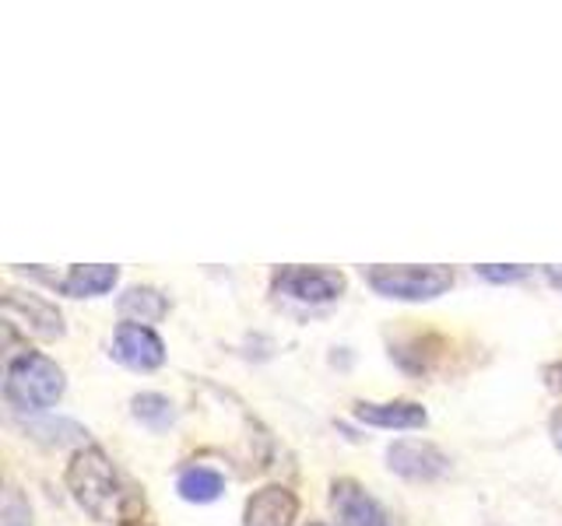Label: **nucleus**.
Returning <instances> with one entry per match:
<instances>
[{"label":"nucleus","instance_id":"f257e3e1","mask_svg":"<svg viewBox=\"0 0 562 526\" xmlns=\"http://www.w3.org/2000/svg\"><path fill=\"white\" fill-rule=\"evenodd\" d=\"M64 484L70 491V499H75V505L95 523L134 519L137 495H131V488L123 484L120 470L105 449L81 446L70 453V460L64 467Z\"/></svg>","mask_w":562,"mask_h":526},{"label":"nucleus","instance_id":"f03ea898","mask_svg":"<svg viewBox=\"0 0 562 526\" xmlns=\"http://www.w3.org/2000/svg\"><path fill=\"white\" fill-rule=\"evenodd\" d=\"M67 390L64 368L43 351H18L4 368V400L18 414H46Z\"/></svg>","mask_w":562,"mask_h":526},{"label":"nucleus","instance_id":"7ed1b4c3","mask_svg":"<svg viewBox=\"0 0 562 526\" xmlns=\"http://www.w3.org/2000/svg\"><path fill=\"white\" fill-rule=\"evenodd\" d=\"M366 285L394 302H432L453 288V271L443 263H376L362 267Z\"/></svg>","mask_w":562,"mask_h":526},{"label":"nucleus","instance_id":"20e7f679","mask_svg":"<svg viewBox=\"0 0 562 526\" xmlns=\"http://www.w3.org/2000/svg\"><path fill=\"white\" fill-rule=\"evenodd\" d=\"M271 291L299 306H327L345 295V274L334 267H303L289 263L271 274Z\"/></svg>","mask_w":562,"mask_h":526},{"label":"nucleus","instance_id":"39448f33","mask_svg":"<svg viewBox=\"0 0 562 526\" xmlns=\"http://www.w3.org/2000/svg\"><path fill=\"white\" fill-rule=\"evenodd\" d=\"M0 312H4V327L22 330L25 338H40V341H60L67 333L64 312L49 302V298L35 295V291H4V302H0Z\"/></svg>","mask_w":562,"mask_h":526},{"label":"nucleus","instance_id":"423d86ee","mask_svg":"<svg viewBox=\"0 0 562 526\" xmlns=\"http://www.w3.org/2000/svg\"><path fill=\"white\" fill-rule=\"evenodd\" d=\"M386 467L404 481L429 484L450 473V456L426 438H397V443L386 446Z\"/></svg>","mask_w":562,"mask_h":526},{"label":"nucleus","instance_id":"0eeeda50","mask_svg":"<svg viewBox=\"0 0 562 526\" xmlns=\"http://www.w3.org/2000/svg\"><path fill=\"white\" fill-rule=\"evenodd\" d=\"M110 355L131 368V373H155V368L166 365V341L158 338L155 327H140V323H120L113 330V347Z\"/></svg>","mask_w":562,"mask_h":526},{"label":"nucleus","instance_id":"6e6552de","mask_svg":"<svg viewBox=\"0 0 562 526\" xmlns=\"http://www.w3.org/2000/svg\"><path fill=\"white\" fill-rule=\"evenodd\" d=\"M330 508L341 526H391L383 505L351 478L330 481Z\"/></svg>","mask_w":562,"mask_h":526},{"label":"nucleus","instance_id":"1a4fd4ad","mask_svg":"<svg viewBox=\"0 0 562 526\" xmlns=\"http://www.w3.org/2000/svg\"><path fill=\"white\" fill-rule=\"evenodd\" d=\"M299 499L285 484H263L243 505V526H295Z\"/></svg>","mask_w":562,"mask_h":526},{"label":"nucleus","instance_id":"9d476101","mask_svg":"<svg viewBox=\"0 0 562 526\" xmlns=\"http://www.w3.org/2000/svg\"><path fill=\"white\" fill-rule=\"evenodd\" d=\"M351 414L369 428H391V432H415L429 425V411L415 400H359Z\"/></svg>","mask_w":562,"mask_h":526},{"label":"nucleus","instance_id":"9b49d317","mask_svg":"<svg viewBox=\"0 0 562 526\" xmlns=\"http://www.w3.org/2000/svg\"><path fill=\"white\" fill-rule=\"evenodd\" d=\"M116 281H120V267H113V263H70L67 274L57 277L53 288L70 298H99L105 291H113Z\"/></svg>","mask_w":562,"mask_h":526},{"label":"nucleus","instance_id":"f8f14e48","mask_svg":"<svg viewBox=\"0 0 562 526\" xmlns=\"http://www.w3.org/2000/svg\"><path fill=\"white\" fill-rule=\"evenodd\" d=\"M123 323H140V327H151V323H162L169 316V298L151 288V285H134L120 295L116 302Z\"/></svg>","mask_w":562,"mask_h":526},{"label":"nucleus","instance_id":"ddd939ff","mask_svg":"<svg viewBox=\"0 0 562 526\" xmlns=\"http://www.w3.org/2000/svg\"><path fill=\"white\" fill-rule=\"evenodd\" d=\"M176 491H180L183 502H193V505H207L222 499L225 491V478L218 470H211L204 464H190L180 470V478H176Z\"/></svg>","mask_w":562,"mask_h":526},{"label":"nucleus","instance_id":"4468645a","mask_svg":"<svg viewBox=\"0 0 562 526\" xmlns=\"http://www.w3.org/2000/svg\"><path fill=\"white\" fill-rule=\"evenodd\" d=\"M131 414L148 432H166L176 425V403L162 393H137L131 400Z\"/></svg>","mask_w":562,"mask_h":526},{"label":"nucleus","instance_id":"2eb2a0df","mask_svg":"<svg viewBox=\"0 0 562 526\" xmlns=\"http://www.w3.org/2000/svg\"><path fill=\"white\" fill-rule=\"evenodd\" d=\"M29 428V435L32 438H40V443H46V446H67V443H75L78 449L81 446H92L88 443V432L81 428V425H75V421H43V425H25Z\"/></svg>","mask_w":562,"mask_h":526},{"label":"nucleus","instance_id":"dca6fc26","mask_svg":"<svg viewBox=\"0 0 562 526\" xmlns=\"http://www.w3.org/2000/svg\"><path fill=\"white\" fill-rule=\"evenodd\" d=\"M0 526H32V505L22 495V488L8 484L4 502H0Z\"/></svg>","mask_w":562,"mask_h":526},{"label":"nucleus","instance_id":"f3484780","mask_svg":"<svg viewBox=\"0 0 562 526\" xmlns=\"http://www.w3.org/2000/svg\"><path fill=\"white\" fill-rule=\"evenodd\" d=\"M474 274L492 281V285H514V281H524L531 271H527L524 263H479Z\"/></svg>","mask_w":562,"mask_h":526},{"label":"nucleus","instance_id":"a211bd4d","mask_svg":"<svg viewBox=\"0 0 562 526\" xmlns=\"http://www.w3.org/2000/svg\"><path fill=\"white\" fill-rule=\"evenodd\" d=\"M541 379H544V386H549L552 393H562V362L544 365L541 368Z\"/></svg>","mask_w":562,"mask_h":526},{"label":"nucleus","instance_id":"6ab92c4d","mask_svg":"<svg viewBox=\"0 0 562 526\" xmlns=\"http://www.w3.org/2000/svg\"><path fill=\"white\" fill-rule=\"evenodd\" d=\"M549 435H552V443H555V449L562 453V408L552 414V421H549Z\"/></svg>","mask_w":562,"mask_h":526},{"label":"nucleus","instance_id":"aec40b11","mask_svg":"<svg viewBox=\"0 0 562 526\" xmlns=\"http://www.w3.org/2000/svg\"><path fill=\"white\" fill-rule=\"evenodd\" d=\"M544 281H549L555 291H562V267H544Z\"/></svg>","mask_w":562,"mask_h":526},{"label":"nucleus","instance_id":"412c9836","mask_svg":"<svg viewBox=\"0 0 562 526\" xmlns=\"http://www.w3.org/2000/svg\"><path fill=\"white\" fill-rule=\"evenodd\" d=\"M306 526H327V523H306Z\"/></svg>","mask_w":562,"mask_h":526}]
</instances>
